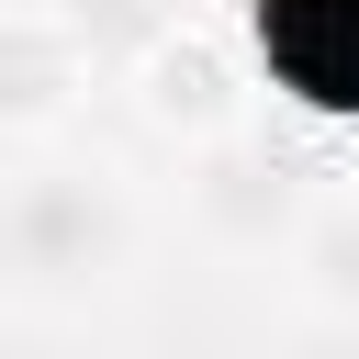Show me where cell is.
<instances>
[{
	"mask_svg": "<svg viewBox=\"0 0 359 359\" xmlns=\"http://www.w3.org/2000/svg\"><path fill=\"white\" fill-rule=\"evenodd\" d=\"M135 191L123 168L79 157V146H34L0 180V303L22 314H90L123 292L135 269Z\"/></svg>",
	"mask_w": 359,
	"mask_h": 359,
	"instance_id": "6da1fadb",
	"label": "cell"
},
{
	"mask_svg": "<svg viewBox=\"0 0 359 359\" xmlns=\"http://www.w3.org/2000/svg\"><path fill=\"white\" fill-rule=\"evenodd\" d=\"M314 191H325L314 146L280 135V123H258V112L224 123V135H202V146H180V213H191V236L213 258L280 269L292 236H303V213H314Z\"/></svg>",
	"mask_w": 359,
	"mask_h": 359,
	"instance_id": "7a4b0ae2",
	"label": "cell"
},
{
	"mask_svg": "<svg viewBox=\"0 0 359 359\" xmlns=\"http://www.w3.org/2000/svg\"><path fill=\"white\" fill-rule=\"evenodd\" d=\"M236 56L303 123H359V0H236Z\"/></svg>",
	"mask_w": 359,
	"mask_h": 359,
	"instance_id": "3957f363",
	"label": "cell"
},
{
	"mask_svg": "<svg viewBox=\"0 0 359 359\" xmlns=\"http://www.w3.org/2000/svg\"><path fill=\"white\" fill-rule=\"evenodd\" d=\"M123 90H135V101H146V123H157V135H180V146H202V135L247 123V56H236V34H213V22H191L180 45H157Z\"/></svg>",
	"mask_w": 359,
	"mask_h": 359,
	"instance_id": "277c9868",
	"label": "cell"
},
{
	"mask_svg": "<svg viewBox=\"0 0 359 359\" xmlns=\"http://www.w3.org/2000/svg\"><path fill=\"white\" fill-rule=\"evenodd\" d=\"M90 79H101V67H90V45H79L56 11H0V123H11L22 146H56V123L79 112Z\"/></svg>",
	"mask_w": 359,
	"mask_h": 359,
	"instance_id": "5b68a950",
	"label": "cell"
},
{
	"mask_svg": "<svg viewBox=\"0 0 359 359\" xmlns=\"http://www.w3.org/2000/svg\"><path fill=\"white\" fill-rule=\"evenodd\" d=\"M280 280H292V303H303V314H348V325H359V180L314 191V213H303V236H292Z\"/></svg>",
	"mask_w": 359,
	"mask_h": 359,
	"instance_id": "8992f818",
	"label": "cell"
},
{
	"mask_svg": "<svg viewBox=\"0 0 359 359\" xmlns=\"http://www.w3.org/2000/svg\"><path fill=\"white\" fill-rule=\"evenodd\" d=\"M56 22L90 45V67H101V79H135L157 45H180V34H191V0H56Z\"/></svg>",
	"mask_w": 359,
	"mask_h": 359,
	"instance_id": "52a82bcc",
	"label": "cell"
},
{
	"mask_svg": "<svg viewBox=\"0 0 359 359\" xmlns=\"http://www.w3.org/2000/svg\"><path fill=\"white\" fill-rule=\"evenodd\" d=\"M269 359H359V325H348V314H292Z\"/></svg>",
	"mask_w": 359,
	"mask_h": 359,
	"instance_id": "ba28073f",
	"label": "cell"
},
{
	"mask_svg": "<svg viewBox=\"0 0 359 359\" xmlns=\"http://www.w3.org/2000/svg\"><path fill=\"white\" fill-rule=\"evenodd\" d=\"M22 157H34V146H22V135H11V123H0V180H11V168H22Z\"/></svg>",
	"mask_w": 359,
	"mask_h": 359,
	"instance_id": "9c48e42d",
	"label": "cell"
},
{
	"mask_svg": "<svg viewBox=\"0 0 359 359\" xmlns=\"http://www.w3.org/2000/svg\"><path fill=\"white\" fill-rule=\"evenodd\" d=\"M0 11H56V0H0Z\"/></svg>",
	"mask_w": 359,
	"mask_h": 359,
	"instance_id": "30bf717a",
	"label": "cell"
}]
</instances>
